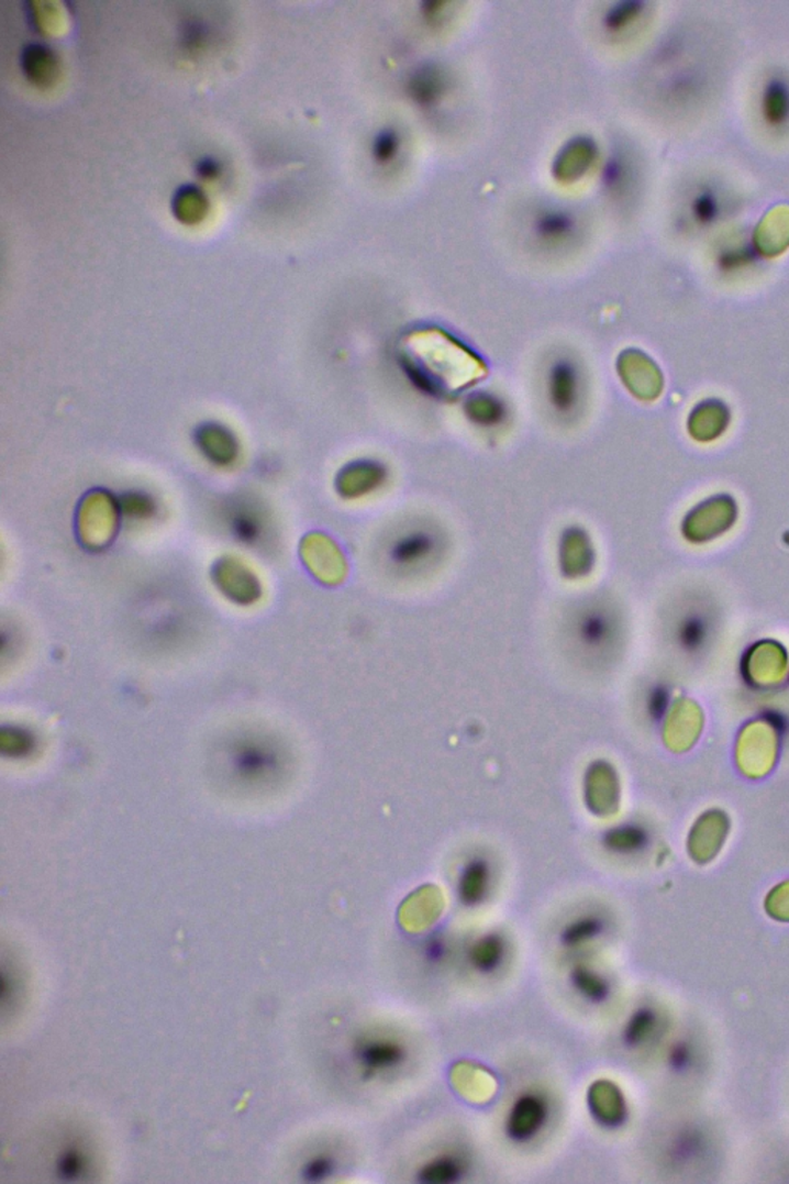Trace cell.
I'll use <instances>...</instances> for the list:
<instances>
[{
	"label": "cell",
	"instance_id": "6da1fadb",
	"mask_svg": "<svg viewBox=\"0 0 789 1184\" xmlns=\"http://www.w3.org/2000/svg\"><path fill=\"white\" fill-rule=\"evenodd\" d=\"M566 645L578 664L600 670L615 661L623 645V619L619 608L603 597H588L574 605L563 624Z\"/></svg>",
	"mask_w": 789,
	"mask_h": 1184
},
{
	"label": "cell",
	"instance_id": "7a4b0ae2",
	"mask_svg": "<svg viewBox=\"0 0 789 1184\" xmlns=\"http://www.w3.org/2000/svg\"><path fill=\"white\" fill-rule=\"evenodd\" d=\"M447 547L446 531L435 520L405 519L387 532L379 557L390 577L419 580L442 565Z\"/></svg>",
	"mask_w": 789,
	"mask_h": 1184
},
{
	"label": "cell",
	"instance_id": "3957f363",
	"mask_svg": "<svg viewBox=\"0 0 789 1184\" xmlns=\"http://www.w3.org/2000/svg\"><path fill=\"white\" fill-rule=\"evenodd\" d=\"M540 392L549 416L562 424H573L588 408V370L584 359L570 351H558L546 359L540 377Z\"/></svg>",
	"mask_w": 789,
	"mask_h": 1184
},
{
	"label": "cell",
	"instance_id": "277c9868",
	"mask_svg": "<svg viewBox=\"0 0 789 1184\" xmlns=\"http://www.w3.org/2000/svg\"><path fill=\"white\" fill-rule=\"evenodd\" d=\"M224 762L230 779L248 788L266 787L282 772L281 753L274 743L248 735L230 743Z\"/></svg>",
	"mask_w": 789,
	"mask_h": 1184
},
{
	"label": "cell",
	"instance_id": "5b68a950",
	"mask_svg": "<svg viewBox=\"0 0 789 1184\" xmlns=\"http://www.w3.org/2000/svg\"><path fill=\"white\" fill-rule=\"evenodd\" d=\"M733 197L725 186L714 179H697L681 195L679 228L684 232H708L726 220L733 210Z\"/></svg>",
	"mask_w": 789,
	"mask_h": 1184
},
{
	"label": "cell",
	"instance_id": "8992f818",
	"mask_svg": "<svg viewBox=\"0 0 789 1184\" xmlns=\"http://www.w3.org/2000/svg\"><path fill=\"white\" fill-rule=\"evenodd\" d=\"M553 1115V1105L546 1092L527 1089L513 1098L504 1118V1136L513 1144H531L543 1132Z\"/></svg>",
	"mask_w": 789,
	"mask_h": 1184
},
{
	"label": "cell",
	"instance_id": "52a82bcc",
	"mask_svg": "<svg viewBox=\"0 0 789 1184\" xmlns=\"http://www.w3.org/2000/svg\"><path fill=\"white\" fill-rule=\"evenodd\" d=\"M530 235L545 251H562L581 235V221L570 207L545 204L532 213Z\"/></svg>",
	"mask_w": 789,
	"mask_h": 1184
},
{
	"label": "cell",
	"instance_id": "ba28073f",
	"mask_svg": "<svg viewBox=\"0 0 789 1184\" xmlns=\"http://www.w3.org/2000/svg\"><path fill=\"white\" fill-rule=\"evenodd\" d=\"M354 1056L364 1078H378L400 1071L409 1059V1049L400 1038L367 1034L356 1041Z\"/></svg>",
	"mask_w": 789,
	"mask_h": 1184
},
{
	"label": "cell",
	"instance_id": "9c48e42d",
	"mask_svg": "<svg viewBox=\"0 0 789 1184\" xmlns=\"http://www.w3.org/2000/svg\"><path fill=\"white\" fill-rule=\"evenodd\" d=\"M497 867L485 852L470 853L459 865L455 877V895L459 906L478 908L485 906L496 885Z\"/></svg>",
	"mask_w": 789,
	"mask_h": 1184
},
{
	"label": "cell",
	"instance_id": "30bf717a",
	"mask_svg": "<svg viewBox=\"0 0 789 1184\" xmlns=\"http://www.w3.org/2000/svg\"><path fill=\"white\" fill-rule=\"evenodd\" d=\"M758 121L766 132L785 135L789 132V73L776 68L766 73L756 98Z\"/></svg>",
	"mask_w": 789,
	"mask_h": 1184
},
{
	"label": "cell",
	"instance_id": "8fae6325",
	"mask_svg": "<svg viewBox=\"0 0 789 1184\" xmlns=\"http://www.w3.org/2000/svg\"><path fill=\"white\" fill-rule=\"evenodd\" d=\"M404 93L423 111H435L451 93V76L444 65L427 60L405 75Z\"/></svg>",
	"mask_w": 789,
	"mask_h": 1184
},
{
	"label": "cell",
	"instance_id": "7c38bea8",
	"mask_svg": "<svg viewBox=\"0 0 789 1184\" xmlns=\"http://www.w3.org/2000/svg\"><path fill=\"white\" fill-rule=\"evenodd\" d=\"M558 569L566 580L578 582L589 577L596 566L597 554L591 535L580 524L563 528L557 543Z\"/></svg>",
	"mask_w": 789,
	"mask_h": 1184
},
{
	"label": "cell",
	"instance_id": "4fadbf2b",
	"mask_svg": "<svg viewBox=\"0 0 789 1184\" xmlns=\"http://www.w3.org/2000/svg\"><path fill=\"white\" fill-rule=\"evenodd\" d=\"M467 423L481 434H498L511 424L512 408L503 395L489 389L474 390L462 405Z\"/></svg>",
	"mask_w": 789,
	"mask_h": 1184
},
{
	"label": "cell",
	"instance_id": "5bb4252c",
	"mask_svg": "<svg viewBox=\"0 0 789 1184\" xmlns=\"http://www.w3.org/2000/svg\"><path fill=\"white\" fill-rule=\"evenodd\" d=\"M600 178L609 198L616 202L631 199L638 182L637 164L632 153L624 147L612 148L601 166Z\"/></svg>",
	"mask_w": 789,
	"mask_h": 1184
},
{
	"label": "cell",
	"instance_id": "9a60e30c",
	"mask_svg": "<svg viewBox=\"0 0 789 1184\" xmlns=\"http://www.w3.org/2000/svg\"><path fill=\"white\" fill-rule=\"evenodd\" d=\"M389 480L390 471L385 462L362 458L344 467L338 478V489L348 498L367 497L385 489Z\"/></svg>",
	"mask_w": 789,
	"mask_h": 1184
},
{
	"label": "cell",
	"instance_id": "2e32d148",
	"mask_svg": "<svg viewBox=\"0 0 789 1184\" xmlns=\"http://www.w3.org/2000/svg\"><path fill=\"white\" fill-rule=\"evenodd\" d=\"M714 263L720 274L725 277H738L756 269L760 255L753 237L745 233H731L715 244Z\"/></svg>",
	"mask_w": 789,
	"mask_h": 1184
},
{
	"label": "cell",
	"instance_id": "e0dca14e",
	"mask_svg": "<svg viewBox=\"0 0 789 1184\" xmlns=\"http://www.w3.org/2000/svg\"><path fill=\"white\" fill-rule=\"evenodd\" d=\"M601 849L611 856L632 860L642 856L653 844L649 827L640 821H624L609 827L600 838Z\"/></svg>",
	"mask_w": 789,
	"mask_h": 1184
},
{
	"label": "cell",
	"instance_id": "ac0fdd59",
	"mask_svg": "<svg viewBox=\"0 0 789 1184\" xmlns=\"http://www.w3.org/2000/svg\"><path fill=\"white\" fill-rule=\"evenodd\" d=\"M470 1159L467 1153L451 1149L432 1155L424 1161L415 1174L420 1184H458L465 1182L470 1172Z\"/></svg>",
	"mask_w": 789,
	"mask_h": 1184
},
{
	"label": "cell",
	"instance_id": "d6986e66",
	"mask_svg": "<svg viewBox=\"0 0 789 1184\" xmlns=\"http://www.w3.org/2000/svg\"><path fill=\"white\" fill-rule=\"evenodd\" d=\"M586 1103H588L589 1115L600 1128L619 1129L626 1121L627 1110L623 1095L612 1083L604 1080L593 1083L589 1087Z\"/></svg>",
	"mask_w": 789,
	"mask_h": 1184
},
{
	"label": "cell",
	"instance_id": "ffe728a7",
	"mask_svg": "<svg viewBox=\"0 0 789 1184\" xmlns=\"http://www.w3.org/2000/svg\"><path fill=\"white\" fill-rule=\"evenodd\" d=\"M714 638L715 631L711 620L700 612L681 617L673 634L674 645L681 655L688 659H702L707 655Z\"/></svg>",
	"mask_w": 789,
	"mask_h": 1184
},
{
	"label": "cell",
	"instance_id": "44dd1931",
	"mask_svg": "<svg viewBox=\"0 0 789 1184\" xmlns=\"http://www.w3.org/2000/svg\"><path fill=\"white\" fill-rule=\"evenodd\" d=\"M509 958V941L498 930L486 932L475 938L467 948L466 960L469 967L480 976H492L500 972Z\"/></svg>",
	"mask_w": 789,
	"mask_h": 1184
},
{
	"label": "cell",
	"instance_id": "7402d4cb",
	"mask_svg": "<svg viewBox=\"0 0 789 1184\" xmlns=\"http://www.w3.org/2000/svg\"><path fill=\"white\" fill-rule=\"evenodd\" d=\"M607 930V916L599 911H585L563 925L557 937L558 944L566 952H578L599 941Z\"/></svg>",
	"mask_w": 789,
	"mask_h": 1184
},
{
	"label": "cell",
	"instance_id": "603a6c76",
	"mask_svg": "<svg viewBox=\"0 0 789 1184\" xmlns=\"http://www.w3.org/2000/svg\"><path fill=\"white\" fill-rule=\"evenodd\" d=\"M649 3L645 0H619L603 11L600 19L601 30L608 37L630 36L645 21Z\"/></svg>",
	"mask_w": 789,
	"mask_h": 1184
},
{
	"label": "cell",
	"instance_id": "cb8c5ba5",
	"mask_svg": "<svg viewBox=\"0 0 789 1184\" xmlns=\"http://www.w3.org/2000/svg\"><path fill=\"white\" fill-rule=\"evenodd\" d=\"M662 1017L655 1007L643 1004L632 1011L622 1029V1044L627 1050H642L660 1034Z\"/></svg>",
	"mask_w": 789,
	"mask_h": 1184
},
{
	"label": "cell",
	"instance_id": "d4e9b609",
	"mask_svg": "<svg viewBox=\"0 0 789 1184\" xmlns=\"http://www.w3.org/2000/svg\"><path fill=\"white\" fill-rule=\"evenodd\" d=\"M569 986L578 998L591 1006H603L612 996V984L607 975L588 963H577L570 967Z\"/></svg>",
	"mask_w": 789,
	"mask_h": 1184
},
{
	"label": "cell",
	"instance_id": "484cf974",
	"mask_svg": "<svg viewBox=\"0 0 789 1184\" xmlns=\"http://www.w3.org/2000/svg\"><path fill=\"white\" fill-rule=\"evenodd\" d=\"M370 159L379 170L390 171L400 166L404 153V136L400 126L382 124L370 140Z\"/></svg>",
	"mask_w": 789,
	"mask_h": 1184
},
{
	"label": "cell",
	"instance_id": "4316f807",
	"mask_svg": "<svg viewBox=\"0 0 789 1184\" xmlns=\"http://www.w3.org/2000/svg\"><path fill=\"white\" fill-rule=\"evenodd\" d=\"M707 79L699 70H685L674 76L666 86V99L676 107H687L702 98Z\"/></svg>",
	"mask_w": 789,
	"mask_h": 1184
},
{
	"label": "cell",
	"instance_id": "83f0119b",
	"mask_svg": "<svg viewBox=\"0 0 789 1184\" xmlns=\"http://www.w3.org/2000/svg\"><path fill=\"white\" fill-rule=\"evenodd\" d=\"M707 1148V1137L699 1129L687 1128L674 1137L673 1143L669 1146V1159L674 1164L688 1166V1164L702 1159Z\"/></svg>",
	"mask_w": 789,
	"mask_h": 1184
},
{
	"label": "cell",
	"instance_id": "f1b7e54d",
	"mask_svg": "<svg viewBox=\"0 0 789 1184\" xmlns=\"http://www.w3.org/2000/svg\"><path fill=\"white\" fill-rule=\"evenodd\" d=\"M673 702V689L665 682H653L647 685L642 693V699H640V708H642V716L647 722L660 723L665 716L668 715L669 707Z\"/></svg>",
	"mask_w": 789,
	"mask_h": 1184
},
{
	"label": "cell",
	"instance_id": "f546056e",
	"mask_svg": "<svg viewBox=\"0 0 789 1184\" xmlns=\"http://www.w3.org/2000/svg\"><path fill=\"white\" fill-rule=\"evenodd\" d=\"M697 1060H699V1053H697L696 1045L688 1040L674 1042L668 1050V1055H666L669 1071L676 1075H688L689 1072L694 1071Z\"/></svg>",
	"mask_w": 789,
	"mask_h": 1184
},
{
	"label": "cell",
	"instance_id": "4dcf8cb0",
	"mask_svg": "<svg viewBox=\"0 0 789 1184\" xmlns=\"http://www.w3.org/2000/svg\"><path fill=\"white\" fill-rule=\"evenodd\" d=\"M451 953V942L442 933L431 934L420 948L421 961L429 969H442L449 961Z\"/></svg>",
	"mask_w": 789,
	"mask_h": 1184
},
{
	"label": "cell",
	"instance_id": "1f68e13d",
	"mask_svg": "<svg viewBox=\"0 0 789 1184\" xmlns=\"http://www.w3.org/2000/svg\"><path fill=\"white\" fill-rule=\"evenodd\" d=\"M451 3L447 2H423L420 5V14L423 21L431 26L443 24L444 19L449 13Z\"/></svg>",
	"mask_w": 789,
	"mask_h": 1184
}]
</instances>
